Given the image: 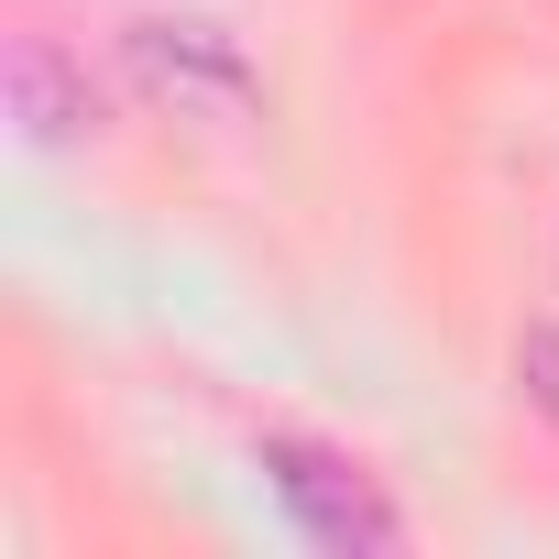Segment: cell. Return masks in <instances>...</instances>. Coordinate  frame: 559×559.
<instances>
[{"mask_svg":"<svg viewBox=\"0 0 559 559\" xmlns=\"http://www.w3.org/2000/svg\"><path fill=\"white\" fill-rule=\"evenodd\" d=\"M252 461H263L274 504L297 515V537H319V548H341V559H373V548H395V537H406V526H395V504L373 493V472H352V461H341V450H319V439H263Z\"/></svg>","mask_w":559,"mask_h":559,"instance_id":"cell-1","label":"cell"},{"mask_svg":"<svg viewBox=\"0 0 559 559\" xmlns=\"http://www.w3.org/2000/svg\"><path fill=\"white\" fill-rule=\"evenodd\" d=\"M132 67H143L165 99H219V110H252V67H241L209 23H132Z\"/></svg>","mask_w":559,"mask_h":559,"instance_id":"cell-2","label":"cell"},{"mask_svg":"<svg viewBox=\"0 0 559 559\" xmlns=\"http://www.w3.org/2000/svg\"><path fill=\"white\" fill-rule=\"evenodd\" d=\"M12 110L34 121V143H67V132H88V121H99L88 99H67V67H56V45H23V56H12Z\"/></svg>","mask_w":559,"mask_h":559,"instance_id":"cell-3","label":"cell"},{"mask_svg":"<svg viewBox=\"0 0 559 559\" xmlns=\"http://www.w3.org/2000/svg\"><path fill=\"white\" fill-rule=\"evenodd\" d=\"M515 384L559 417V330H526V341H515Z\"/></svg>","mask_w":559,"mask_h":559,"instance_id":"cell-4","label":"cell"}]
</instances>
